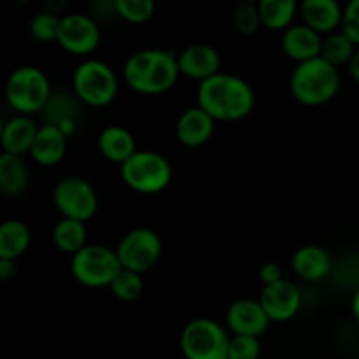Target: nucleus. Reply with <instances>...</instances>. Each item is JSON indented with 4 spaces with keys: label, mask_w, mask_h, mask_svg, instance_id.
Instances as JSON below:
<instances>
[{
    "label": "nucleus",
    "mask_w": 359,
    "mask_h": 359,
    "mask_svg": "<svg viewBox=\"0 0 359 359\" xmlns=\"http://www.w3.org/2000/svg\"><path fill=\"white\" fill-rule=\"evenodd\" d=\"M196 102L214 121L233 123L251 114L256 97L251 84L241 76L219 72L198 83Z\"/></svg>",
    "instance_id": "f257e3e1"
},
{
    "label": "nucleus",
    "mask_w": 359,
    "mask_h": 359,
    "mask_svg": "<svg viewBox=\"0 0 359 359\" xmlns=\"http://www.w3.org/2000/svg\"><path fill=\"white\" fill-rule=\"evenodd\" d=\"M126 84L140 95H161L177 83V55L165 49H140L133 53L123 69Z\"/></svg>",
    "instance_id": "f03ea898"
},
{
    "label": "nucleus",
    "mask_w": 359,
    "mask_h": 359,
    "mask_svg": "<svg viewBox=\"0 0 359 359\" xmlns=\"http://www.w3.org/2000/svg\"><path fill=\"white\" fill-rule=\"evenodd\" d=\"M290 90L300 104L319 107L337 97L340 90V72L323 56L297 63L290 77Z\"/></svg>",
    "instance_id": "7ed1b4c3"
},
{
    "label": "nucleus",
    "mask_w": 359,
    "mask_h": 359,
    "mask_svg": "<svg viewBox=\"0 0 359 359\" xmlns=\"http://www.w3.org/2000/svg\"><path fill=\"white\" fill-rule=\"evenodd\" d=\"M123 182L140 195H156L168 188L172 165L156 151H137L119 167Z\"/></svg>",
    "instance_id": "20e7f679"
},
{
    "label": "nucleus",
    "mask_w": 359,
    "mask_h": 359,
    "mask_svg": "<svg viewBox=\"0 0 359 359\" xmlns=\"http://www.w3.org/2000/svg\"><path fill=\"white\" fill-rule=\"evenodd\" d=\"M74 95L90 107H105L118 95L119 83L111 65L102 60L88 58L76 67L72 76Z\"/></svg>",
    "instance_id": "39448f33"
},
{
    "label": "nucleus",
    "mask_w": 359,
    "mask_h": 359,
    "mask_svg": "<svg viewBox=\"0 0 359 359\" xmlns=\"http://www.w3.org/2000/svg\"><path fill=\"white\" fill-rule=\"evenodd\" d=\"M51 84L39 67H18L6 84V98L11 107L23 116L42 112L51 98Z\"/></svg>",
    "instance_id": "423d86ee"
},
{
    "label": "nucleus",
    "mask_w": 359,
    "mask_h": 359,
    "mask_svg": "<svg viewBox=\"0 0 359 359\" xmlns=\"http://www.w3.org/2000/svg\"><path fill=\"white\" fill-rule=\"evenodd\" d=\"M121 270L116 249L100 244H88L72 256L70 272L86 287H109Z\"/></svg>",
    "instance_id": "0eeeda50"
},
{
    "label": "nucleus",
    "mask_w": 359,
    "mask_h": 359,
    "mask_svg": "<svg viewBox=\"0 0 359 359\" xmlns=\"http://www.w3.org/2000/svg\"><path fill=\"white\" fill-rule=\"evenodd\" d=\"M230 337L217 321L196 318L182 328L181 351L186 359H228Z\"/></svg>",
    "instance_id": "6e6552de"
},
{
    "label": "nucleus",
    "mask_w": 359,
    "mask_h": 359,
    "mask_svg": "<svg viewBox=\"0 0 359 359\" xmlns=\"http://www.w3.org/2000/svg\"><path fill=\"white\" fill-rule=\"evenodd\" d=\"M163 244L160 235L151 228H133L123 235L116 248L121 269L132 270L137 273H146L153 269L160 259Z\"/></svg>",
    "instance_id": "1a4fd4ad"
},
{
    "label": "nucleus",
    "mask_w": 359,
    "mask_h": 359,
    "mask_svg": "<svg viewBox=\"0 0 359 359\" xmlns=\"http://www.w3.org/2000/svg\"><path fill=\"white\" fill-rule=\"evenodd\" d=\"M53 202L62 217L90 221L98 210V195L93 186L83 177L69 175L60 179L53 189Z\"/></svg>",
    "instance_id": "9d476101"
},
{
    "label": "nucleus",
    "mask_w": 359,
    "mask_h": 359,
    "mask_svg": "<svg viewBox=\"0 0 359 359\" xmlns=\"http://www.w3.org/2000/svg\"><path fill=\"white\" fill-rule=\"evenodd\" d=\"M58 42L63 51L76 56H88L100 44V28L91 16L70 13L62 16Z\"/></svg>",
    "instance_id": "9b49d317"
},
{
    "label": "nucleus",
    "mask_w": 359,
    "mask_h": 359,
    "mask_svg": "<svg viewBox=\"0 0 359 359\" xmlns=\"http://www.w3.org/2000/svg\"><path fill=\"white\" fill-rule=\"evenodd\" d=\"M302 302L304 297L300 287L290 279L269 284L263 287L259 297V304L272 323H286L293 319L300 312Z\"/></svg>",
    "instance_id": "f8f14e48"
},
{
    "label": "nucleus",
    "mask_w": 359,
    "mask_h": 359,
    "mask_svg": "<svg viewBox=\"0 0 359 359\" xmlns=\"http://www.w3.org/2000/svg\"><path fill=\"white\" fill-rule=\"evenodd\" d=\"M270 319L263 311L259 300L251 298H241L235 300L226 311V326L233 335L259 337L269 330Z\"/></svg>",
    "instance_id": "ddd939ff"
},
{
    "label": "nucleus",
    "mask_w": 359,
    "mask_h": 359,
    "mask_svg": "<svg viewBox=\"0 0 359 359\" xmlns=\"http://www.w3.org/2000/svg\"><path fill=\"white\" fill-rule=\"evenodd\" d=\"M181 76L195 79L198 83L221 72V56L216 48L203 42L188 46L177 55Z\"/></svg>",
    "instance_id": "4468645a"
},
{
    "label": "nucleus",
    "mask_w": 359,
    "mask_h": 359,
    "mask_svg": "<svg viewBox=\"0 0 359 359\" xmlns=\"http://www.w3.org/2000/svg\"><path fill=\"white\" fill-rule=\"evenodd\" d=\"M323 35L312 30L305 23L291 25L283 34V51L290 60L297 63L309 62L321 56L323 51Z\"/></svg>",
    "instance_id": "2eb2a0df"
},
{
    "label": "nucleus",
    "mask_w": 359,
    "mask_h": 359,
    "mask_svg": "<svg viewBox=\"0 0 359 359\" xmlns=\"http://www.w3.org/2000/svg\"><path fill=\"white\" fill-rule=\"evenodd\" d=\"M214 126H216V121L202 107L195 105V107L186 109L179 116L175 123V137L182 146L200 147L209 142L214 133Z\"/></svg>",
    "instance_id": "dca6fc26"
},
{
    "label": "nucleus",
    "mask_w": 359,
    "mask_h": 359,
    "mask_svg": "<svg viewBox=\"0 0 359 359\" xmlns=\"http://www.w3.org/2000/svg\"><path fill=\"white\" fill-rule=\"evenodd\" d=\"M291 266L294 273L305 283H319L332 276L333 259L325 248L309 244L294 251Z\"/></svg>",
    "instance_id": "f3484780"
},
{
    "label": "nucleus",
    "mask_w": 359,
    "mask_h": 359,
    "mask_svg": "<svg viewBox=\"0 0 359 359\" xmlns=\"http://www.w3.org/2000/svg\"><path fill=\"white\" fill-rule=\"evenodd\" d=\"M302 20L321 35H330L342 27L344 7L339 0H302Z\"/></svg>",
    "instance_id": "a211bd4d"
},
{
    "label": "nucleus",
    "mask_w": 359,
    "mask_h": 359,
    "mask_svg": "<svg viewBox=\"0 0 359 359\" xmlns=\"http://www.w3.org/2000/svg\"><path fill=\"white\" fill-rule=\"evenodd\" d=\"M67 139L69 135L62 132L55 125L39 126L37 135L32 144L30 154L34 161L41 167H55L65 158L67 153Z\"/></svg>",
    "instance_id": "6ab92c4d"
},
{
    "label": "nucleus",
    "mask_w": 359,
    "mask_h": 359,
    "mask_svg": "<svg viewBox=\"0 0 359 359\" xmlns=\"http://www.w3.org/2000/svg\"><path fill=\"white\" fill-rule=\"evenodd\" d=\"M37 130L39 128L32 121L30 116L18 114L7 119L2 126V133H0V144H2L4 153L16 154V156L30 153Z\"/></svg>",
    "instance_id": "aec40b11"
},
{
    "label": "nucleus",
    "mask_w": 359,
    "mask_h": 359,
    "mask_svg": "<svg viewBox=\"0 0 359 359\" xmlns=\"http://www.w3.org/2000/svg\"><path fill=\"white\" fill-rule=\"evenodd\" d=\"M97 144L102 156L112 163H118L119 167L139 151L132 132L118 125H111L102 130Z\"/></svg>",
    "instance_id": "412c9836"
},
{
    "label": "nucleus",
    "mask_w": 359,
    "mask_h": 359,
    "mask_svg": "<svg viewBox=\"0 0 359 359\" xmlns=\"http://www.w3.org/2000/svg\"><path fill=\"white\" fill-rule=\"evenodd\" d=\"M30 184V172L23 156L2 153L0 154V191L9 198L23 195Z\"/></svg>",
    "instance_id": "4be33fe9"
},
{
    "label": "nucleus",
    "mask_w": 359,
    "mask_h": 359,
    "mask_svg": "<svg viewBox=\"0 0 359 359\" xmlns=\"http://www.w3.org/2000/svg\"><path fill=\"white\" fill-rule=\"evenodd\" d=\"M42 114H44L46 125H55L65 135H72V132L76 130L79 105L70 95L53 93L46 107L42 109Z\"/></svg>",
    "instance_id": "5701e85b"
},
{
    "label": "nucleus",
    "mask_w": 359,
    "mask_h": 359,
    "mask_svg": "<svg viewBox=\"0 0 359 359\" xmlns=\"http://www.w3.org/2000/svg\"><path fill=\"white\" fill-rule=\"evenodd\" d=\"M32 242L30 228L20 219H7L0 226V259L16 262L28 251Z\"/></svg>",
    "instance_id": "b1692460"
},
{
    "label": "nucleus",
    "mask_w": 359,
    "mask_h": 359,
    "mask_svg": "<svg viewBox=\"0 0 359 359\" xmlns=\"http://www.w3.org/2000/svg\"><path fill=\"white\" fill-rule=\"evenodd\" d=\"M53 244L63 255L74 256L88 245L86 223L70 217H62L53 228Z\"/></svg>",
    "instance_id": "393cba45"
},
{
    "label": "nucleus",
    "mask_w": 359,
    "mask_h": 359,
    "mask_svg": "<svg viewBox=\"0 0 359 359\" xmlns=\"http://www.w3.org/2000/svg\"><path fill=\"white\" fill-rule=\"evenodd\" d=\"M298 7H300L298 0H259L258 2L263 27L276 32H284L293 25Z\"/></svg>",
    "instance_id": "a878e982"
},
{
    "label": "nucleus",
    "mask_w": 359,
    "mask_h": 359,
    "mask_svg": "<svg viewBox=\"0 0 359 359\" xmlns=\"http://www.w3.org/2000/svg\"><path fill=\"white\" fill-rule=\"evenodd\" d=\"M354 53H356V44L342 30L326 35V39L323 41L321 56L328 63L335 65L337 69L340 65H347Z\"/></svg>",
    "instance_id": "bb28decb"
},
{
    "label": "nucleus",
    "mask_w": 359,
    "mask_h": 359,
    "mask_svg": "<svg viewBox=\"0 0 359 359\" xmlns=\"http://www.w3.org/2000/svg\"><path fill=\"white\" fill-rule=\"evenodd\" d=\"M109 290L121 302L139 300L144 291L142 276L137 272H132V270L121 269L118 276H116V279L112 280L111 286H109Z\"/></svg>",
    "instance_id": "cd10ccee"
},
{
    "label": "nucleus",
    "mask_w": 359,
    "mask_h": 359,
    "mask_svg": "<svg viewBox=\"0 0 359 359\" xmlns=\"http://www.w3.org/2000/svg\"><path fill=\"white\" fill-rule=\"evenodd\" d=\"M114 2L118 18L132 25L147 23L156 11L154 0H114Z\"/></svg>",
    "instance_id": "c85d7f7f"
},
{
    "label": "nucleus",
    "mask_w": 359,
    "mask_h": 359,
    "mask_svg": "<svg viewBox=\"0 0 359 359\" xmlns=\"http://www.w3.org/2000/svg\"><path fill=\"white\" fill-rule=\"evenodd\" d=\"M332 277L344 290H359V252H349L333 263Z\"/></svg>",
    "instance_id": "c756f323"
},
{
    "label": "nucleus",
    "mask_w": 359,
    "mask_h": 359,
    "mask_svg": "<svg viewBox=\"0 0 359 359\" xmlns=\"http://www.w3.org/2000/svg\"><path fill=\"white\" fill-rule=\"evenodd\" d=\"M60 23H62V16H58V14H53L49 11L37 13L30 21L32 37L42 44L56 42L58 41Z\"/></svg>",
    "instance_id": "7c9ffc66"
},
{
    "label": "nucleus",
    "mask_w": 359,
    "mask_h": 359,
    "mask_svg": "<svg viewBox=\"0 0 359 359\" xmlns=\"http://www.w3.org/2000/svg\"><path fill=\"white\" fill-rule=\"evenodd\" d=\"M233 28L244 37H251V35L258 34L259 28L263 27L262 16H259L258 4L249 2H238V6L233 11Z\"/></svg>",
    "instance_id": "2f4dec72"
},
{
    "label": "nucleus",
    "mask_w": 359,
    "mask_h": 359,
    "mask_svg": "<svg viewBox=\"0 0 359 359\" xmlns=\"http://www.w3.org/2000/svg\"><path fill=\"white\" fill-rule=\"evenodd\" d=\"M262 353V346L256 337L233 335L230 339L228 359H258Z\"/></svg>",
    "instance_id": "473e14b6"
},
{
    "label": "nucleus",
    "mask_w": 359,
    "mask_h": 359,
    "mask_svg": "<svg viewBox=\"0 0 359 359\" xmlns=\"http://www.w3.org/2000/svg\"><path fill=\"white\" fill-rule=\"evenodd\" d=\"M342 32L359 46V0H349L344 7Z\"/></svg>",
    "instance_id": "72a5a7b5"
},
{
    "label": "nucleus",
    "mask_w": 359,
    "mask_h": 359,
    "mask_svg": "<svg viewBox=\"0 0 359 359\" xmlns=\"http://www.w3.org/2000/svg\"><path fill=\"white\" fill-rule=\"evenodd\" d=\"M259 279H262V283L265 284V286H269V284H273V283H279L280 279H284L283 269L273 262L263 263L262 269H259Z\"/></svg>",
    "instance_id": "f704fd0d"
},
{
    "label": "nucleus",
    "mask_w": 359,
    "mask_h": 359,
    "mask_svg": "<svg viewBox=\"0 0 359 359\" xmlns=\"http://www.w3.org/2000/svg\"><path fill=\"white\" fill-rule=\"evenodd\" d=\"M16 276V262L13 259H0V279L9 280Z\"/></svg>",
    "instance_id": "c9c22d12"
},
{
    "label": "nucleus",
    "mask_w": 359,
    "mask_h": 359,
    "mask_svg": "<svg viewBox=\"0 0 359 359\" xmlns=\"http://www.w3.org/2000/svg\"><path fill=\"white\" fill-rule=\"evenodd\" d=\"M67 4H69V0H46V11L60 16V13L65 9Z\"/></svg>",
    "instance_id": "e433bc0d"
},
{
    "label": "nucleus",
    "mask_w": 359,
    "mask_h": 359,
    "mask_svg": "<svg viewBox=\"0 0 359 359\" xmlns=\"http://www.w3.org/2000/svg\"><path fill=\"white\" fill-rule=\"evenodd\" d=\"M347 69H349L351 77L359 84V51L354 53V56L351 58V62L347 63Z\"/></svg>",
    "instance_id": "4c0bfd02"
},
{
    "label": "nucleus",
    "mask_w": 359,
    "mask_h": 359,
    "mask_svg": "<svg viewBox=\"0 0 359 359\" xmlns=\"http://www.w3.org/2000/svg\"><path fill=\"white\" fill-rule=\"evenodd\" d=\"M353 314L354 318H356V321L359 323V290L354 293V298H353Z\"/></svg>",
    "instance_id": "58836bf2"
},
{
    "label": "nucleus",
    "mask_w": 359,
    "mask_h": 359,
    "mask_svg": "<svg viewBox=\"0 0 359 359\" xmlns=\"http://www.w3.org/2000/svg\"><path fill=\"white\" fill-rule=\"evenodd\" d=\"M238 2H249V4H258L259 0H238Z\"/></svg>",
    "instance_id": "ea45409f"
},
{
    "label": "nucleus",
    "mask_w": 359,
    "mask_h": 359,
    "mask_svg": "<svg viewBox=\"0 0 359 359\" xmlns=\"http://www.w3.org/2000/svg\"><path fill=\"white\" fill-rule=\"evenodd\" d=\"M298 2H302V0H298Z\"/></svg>",
    "instance_id": "a19ab883"
}]
</instances>
